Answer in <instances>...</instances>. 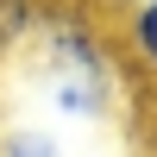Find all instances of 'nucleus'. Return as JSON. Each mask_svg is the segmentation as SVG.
Here are the masks:
<instances>
[{
	"label": "nucleus",
	"instance_id": "f257e3e1",
	"mask_svg": "<svg viewBox=\"0 0 157 157\" xmlns=\"http://www.w3.org/2000/svg\"><path fill=\"white\" fill-rule=\"evenodd\" d=\"M32 50H38V69H44V101L63 120H107L120 107V94H126V50L82 6L44 13Z\"/></svg>",
	"mask_w": 157,
	"mask_h": 157
},
{
	"label": "nucleus",
	"instance_id": "f03ea898",
	"mask_svg": "<svg viewBox=\"0 0 157 157\" xmlns=\"http://www.w3.org/2000/svg\"><path fill=\"white\" fill-rule=\"evenodd\" d=\"M120 50H126L132 63H151V69H157V0H132V6H126Z\"/></svg>",
	"mask_w": 157,
	"mask_h": 157
},
{
	"label": "nucleus",
	"instance_id": "7ed1b4c3",
	"mask_svg": "<svg viewBox=\"0 0 157 157\" xmlns=\"http://www.w3.org/2000/svg\"><path fill=\"white\" fill-rule=\"evenodd\" d=\"M38 25H44V0H0V63L32 44Z\"/></svg>",
	"mask_w": 157,
	"mask_h": 157
},
{
	"label": "nucleus",
	"instance_id": "20e7f679",
	"mask_svg": "<svg viewBox=\"0 0 157 157\" xmlns=\"http://www.w3.org/2000/svg\"><path fill=\"white\" fill-rule=\"evenodd\" d=\"M0 157H69V151H63L57 132L19 120V126H0Z\"/></svg>",
	"mask_w": 157,
	"mask_h": 157
},
{
	"label": "nucleus",
	"instance_id": "39448f33",
	"mask_svg": "<svg viewBox=\"0 0 157 157\" xmlns=\"http://www.w3.org/2000/svg\"><path fill=\"white\" fill-rule=\"evenodd\" d=\"M151 107H157V75H151Z\"/></svg>",
	"mask_w": 157,
	"mask_h": 157
},
{
	"label": "nucleus",
	"instance_id": "423d86ee",
	"mask_svg": "<svg viewBox=\"0 0 157 157\" xmlns=\"http://www.w3.org/2000/svg\"><path fill=\"white\" fill-rule=\"evenodd\" d=\"M126 6H132V0H126Z\"/></svg>",
	"mask_w": 157,
	"mask_h": 157
}]
</instances>
